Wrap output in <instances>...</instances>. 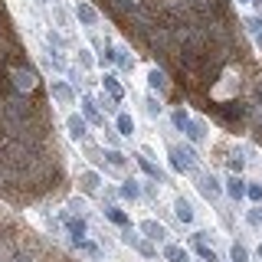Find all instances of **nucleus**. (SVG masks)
I'll list each match as a JSON object with an SVG mask.
<instances>
[{"mask_svg":"<svg viewBox=\"0 0 262 262\" xmlns=\"http://www.w3.org/2000/svg\"><path fill=\"white\" fill-rule=\"evenodd\" d=\"M151 85H154V89H164V76H161V72H158V69H154V72H151Z\"/></svg>","mask_w":262,"mask_h":262,"instance_id":"11","label":"nucleus"},{"mask_svg":"<svg viewBox=\"0 0 262 262\" xmlns=\"http://www.w3.org/2000/svg\"><path fill=\"white\" fill-rule=\"evenodd\" d=\"M108 216L115 220V223H125V213H118V210H108Z\"/></svg>","mask_w":262,"mask_h":262,"instance_id":"14","label":"nucleus"},{"mask_svg":"<svg viewBox=\"0 0 262 262\" xmlns=\"http://www.w3.org/2000/svg\"><path fill=\"white\" fill-rule=\"evenodd\" d=\"M177 216L180 220H184V223H190V220H193V210H190V203H187V200H177Z\"/></svg>","mask_w":262,"mask_h":262,"instance_id":"2","label":"nucleus"},{"mask_svg":"<svg viewBox=\"0 0 262 262\" xmlns=\"http://www.w3.org/2000/svg\"><path fill=\"white\" fill-rule=\"evenodd\" d=\"M69 229H72V233H76V239H79V236L85 233V223H82V220H72V223H69Z\"/></svg>","mask_w":262,"mask_h":262,"instance_id":"10","label":"nucleus"},{"mask_svg":"<svg viewBox=\"0 0 262 262\" xmlns=\"http://www.w3.org/2000/svg\"><path fill=\"white\" fill-rule=\"evenodd\" d=\"M69 135H72V138H82V135H85V121L72 115V118H69Z\"/></svg>","mask_w":262,"mask_h":262,"instance_id":"3","label":"nucleus"},{"mask_svg":"<svg viewBox=\"0 0 262 262\" xmlns=\"http://www.w3.org/2000/svg\"><path fill=\"white\" fill-rule=\"evenodd\" d=\"M144 233H147V236H154V239H164V229H161L158 223H144Z\"/></svg>","mask_w":262,"mask_h":262,"instance_id":"8","label":"nucleus"},{"mask_svg":"<svg viewBox=\"0 0 262 262\" xmlns=\"http://www.w3.org/2000/svg\"><path fill=\"white\" fill-rule=\"evenodd\" d=\"M76 13H79V20H82V23H89V27L95 23V10H92L89 4H79V7H76Z\"/></svg>","mask_w":262,"mask_h":262,"instance_id":"1","label":"nucleus"},{"mask_svg":"<svg viewBox=\"0 0 262 262\" xmlns=\"http://www.w3.org/2000/svg\"><path fill=\"white\" fill-rule=\"evenodd\" d=\"M167 259H170V262H187V256H184L180 249H174V246L167 249Z\"/></svg>","mask_w":262,"mask_h":262,"instance_id":"9","label":"nucleus"},{"mask_svg":"<svg viewBox=\"0 0 262 262\" xmlns=\"http://www.w3.org/2000/svg\"><path fill=\"white\" fill-rule=\"evenodd\" d=\"M121 193H125V196H138V187L135 184H125V187H121Z\"/></svg>","mask_w":262,"mask_h":262,"instance_id":"12","label":"nucleus"},{"mask_svg":"<svg viewBox=\"0 0 262 262\" xmlns=\"http://www.w3.org/2000/svg\"><path fill=\"white\" fill-rule=\"evenodd\" d=\"M200 190L207 193V196H216L220 187H216V180H213V177H203V180H200Z\"/></svg>","mask_w":262,"mask_h":262,"instance_id":"4","label":"nucleus"},{"mask_svg":"<svg viewBox=\"0 0 262 262\" xmlns=\"http://www.w3.org/2000/svg\"><path fill=\"white\" fill-rule=\"evenodd\" d=\"M229 196H233V200H239V196H243V180L239 177L229 180Z\"/></svg>","mask_w":262,"mask_h":262,"instance_id":"6","label":"nucleus"},{"mask_svg":"<svg viewBox=\"0 0 262 262\" xmlns=\"http://www.w3.org/2000/svg\"><path fill=\"white\" fill-rule=\"evenodd\" d=\"M233 262H246V252L239 249V246H233Z\"/></svg>","mask_w":262,"mask_h":262,"instance_id":"13","label":"nucleus"},{"mask_svg":"<svg viewBox=\"0 0 262 262\" xmlns=\"http://www.w3.org/2000/svg\"><path fill=\"white\" fill-rule=\"evenodd\" d=\"M118 128H121V135H131V131H135V121H131L128 115H121V118H118Z\"/></svg>","mask_w":262,"mask_h":262,"instance_id":"7","label":"nucleus"},{"mask_svg":"<svg viewBox=\"0 0 262 262\" xmlns=\"http://www.w3.org/2000/svg\"><path fill=\"white\" fill-rule=\"evenodd\" d=\"M256 7H259V10H262V0H256Z\"/></svg>","mask_w":262,"mask_h":262,"instance_id":"15","label":"nucleus"},{"mask_svg":"<svg viewBox=\"0 0 262 262\" xmlns=\"http://www.w3.org/2000/svg\"><path fill=\"white\" fill-rule=\"evenodd\" d=\"M16 85H20V89H30L33 85V72L30 69H20V72H16Z\"/></svg>","mask_w":262,"mask_h":262,"instance_id":"5","label":"nucleus"}]
</instances>
